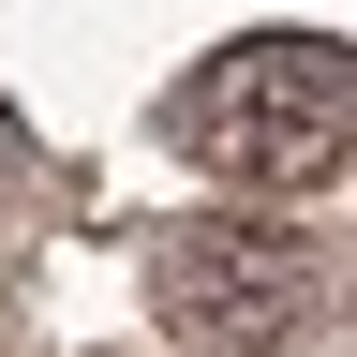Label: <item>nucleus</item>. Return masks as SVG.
I'll list each match as a JSON object with an SVG mask.
<instances>
[{"mask_svg": "<svg viewBox=\"0 0 357 357\" xmlns=\"http://www.w3.org/2000/svg\"><path fill=\"white\" fill-rule=\"evenodd\" d=\"M0 164H15V134H0Z\"/></svg>", "mask_w": 357, "mask_h": 357, "instance_id": "obj_3", "label": "nucleus"}, {"mask_svg": "<svg viewBox=\"0 0 357 357\" xmlns=\"http://www.w3.org/2000/svg\"><path fill=\"white\" fill-rule=\"evenodd\" d=\"M164 134L238 194H312L357 164V45L328 30H253L223 45L194 89H164Z\"/></svg>", "mask_w": 357, "mask_h": 357, "instance_id": "obj_1", "label": "nucleus"}, {"mask_svg": "<svg viewBox=\"0 0 357 357\" xmlns=\"http://www.w3.org/2000/svg\"><path fill=\"white\" fill-rule=\"evenodd\" d=\"M312 253L283 238V223H253V208H208V223H164V253H149V312L178 342H208V357H283L312 328Z\"/></svg>", "mask_w": 357, "mask_h": 357, "instance_id": "obj_2", "label": "nucleus"}]
</instances>
